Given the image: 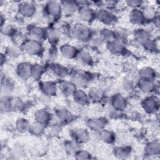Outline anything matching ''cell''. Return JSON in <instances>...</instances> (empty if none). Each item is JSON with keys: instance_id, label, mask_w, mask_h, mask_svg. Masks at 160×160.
<instances>
[{"instance_id": "2e32d148", "label": "cell", "mask_w": 160, "mask_h": 160, "mask_svg": "<svg viewBox=\"0 0 160 160\" xmlns=\"http://www.w3.org/2000/svg\"><path fill=\"white\" fill-rule=\"evenodd\" d=\"M136 86L138 89L146 94H152L157 89L155 81L143 79L139 78L136 82Z\"/></svg>"}, {"instance_id": "f546056e", "label": "cell", "mask_w": 160, "mask_h": 160, "mask_svg": "<svg viewBox=\"0 0 160 160\" xmlns=\"http://www.w3.org/2000/svg\"><path fill=\"white\" fill-rule=\"evenodd\" d=\"M26 107L25 102L18 97L9 96V111H22Z\"/></svg>"}, {"instance_id": "6da1fadb", "label": "cell", "mask_w": 160, "mask_h": 160, "mask_svg": "<svg viewBox=\"0 0 160 160\" xmlns=\"http://www.w3.org/2000/svg\"><path fill=\"white\" fill-rule=\"evenodd\" d=\"M94 31L86 24L77 22L71 26L70 36L81 42L88 43Z\"/></svg>"}, {"instance_id": "7bdbcfd3", "label": "cell", "mask_w": 160, "mask_h": 160, "mask_svg": "<svg viewBox=\"0 0 160 160\" xmlns=\"http://www.w3.org/2000/svg\"><path fill=\"white\" fill-rule=\"evenodd\" d=\"M4 54L10 58H15L18 57L21 54L20 49L18 48V47L16 45H11L8 46L6 48V52H4Z\"/></svg>"}, {"instance_id": "277c9868", "label": "cell", "mask_w": 160, "mask_h": 160, "mask_svg": "<svg viewBox=\"0 0 160 160\" xmlns=\"http://www.w3.org/2000/svg\"><path fill=\"white\" fill-rule=\"evenodd\" d=\"M43 10L44 14L49 19H52V20L58 19L62 14L61 1H47L44 4Z\"/></svg>"}, {"instance_id": "f35d334b", "label": "cell", "mask_w": 160, "mask_h": 160, "mask_svg": "<svg viewBox=\"0 0 160 160\" xmlns=\"http://www.w3.org/2000/svg\"><path fill=\"white\" fill-rule=\"evenodd\" d=\"M45 129L46 126L36 121H34L31 123L29 132L34 136H40L44 133Z\"/></svg>"}, {"instance_id": "d6986e66", "label": "cell", "mask_w": 160, "mask_h": 160, "mask_svg": "<svg viewBox=\"0 0 160 160\" xmlns=\"http://www.w3.org/2000/svg\"><path fill=\"white\" fill-rule=\"evenodd\" d=\"M32 64L29 62H21L18 64L16 68L17 76L24 80L28 79L32 76Z\"/></svg>"}, {"instance_id": "ffe728a7", "label": "cell", "mask_w": 160, "mask_h": 160, "mask_svg": "<svg viewBox=\"0 0 160 160\" xmlns=\"http://www.w3.org/2000/svg\"><path fill=\"white\" fill-rule=\"evenodd\" d=\"M79 51L78 48L69 43H64L59 48V54L68 59H75Z\"/></svg>"}, {"instance_id": "8992f818", "label": "cell", "mask_w": 160, "mask_h": 160, "mask_svg": "<svg viewBox=\"0 0 160 160\" xmlns=\"http://www.w3.org/2000/svg\"><path fill=\"white\" fill-rule=\"evenodd\" d=\"M141 107L146 113L156 114L159 109V99L153 95L147 96L141 101Z\"/></svg>"}, {"instance_id": "ee69618b", "label": "cell", "mask_w": 160, "mask_h": 160, "mask_svg": "<svg viewBox=\"0 0 160 160\" xmlns=\"http://www.w3.org/2000/svg\"><path fill=\"white\" fill-rule=\"evenodd\" d=\"M74 157L77 159H90L92 156L88 151L80 149L74 154Z\"/></svg>"}, {"instance_id": "7402d4cb", "label": "cell", "mask_w": 160, "mask_h": 160, "mask_svg": "<svg viewBox=\"0 0 160 160\" xmlns=\"http://www.w3.org/2000/svg\"><path fill=\"white\" fill-rule=\"evenodd\" d=\"M28 33L29 36V38L34 39L41 42L46 40L47 30L42 27L35 25L31 26L28 30Z\"/></svg>"}, {"instance_id": "5bb4252c", "label": "cell", "mask_w": 160, "mask_h": 160, "mask_svg": "<svg viewBox=\"0 0 160 160\" xmlns=\"http://www.w3.org/2000/svg\"><path fill=\"white\" fill-rule=\"evenodd\" d=\"M108 123V119L106 117H95L89 118L86 121V126L90 131H101L105 129Z\"/></svg>"}, {"instance_id": "836d02e7", "label": "cell", "mask_w": 160, "mask_h": 160, "mask_svg": "<svg viewBox=\"0 0 160 160\" xmlns=\"http://www.w3.org/2000/svg\"><path fill=\"white\" fill-rule=\"evenodd\" d=\"M114 41L126 45L128 41V32L122 28H116L113 30Z\"/></svg>"}, {"instance_id": "60d3db41", "label": "cell", "mask_w": 160, "mask_h": 160, "mask_svg": "<svg viewBox=\"0 0 160 160\" xmlns=\"http://www.w3.org/2000/svg\"><path fill=\"white\" fill-rule=\"evenodd\" d=\"M64 149L69 154H74L78 150H79L80 148V144L75 142L72 140L67 141L64 142Z\"/></svg>"}, {"instance_id": "d6a6232c", "label": "cell", "mask_w": 160, "mask_h": 160, "mask_svg": "<svg viewBox=\"0 0 160 160\" xmlns=\"http://www.w3.org/2000/svg\"><path fill=\"white\" fill-rule=\"evenodd\" d=\"M132 148L128 145L116 146L114 148L113 153L116 157L119 159H126L131 154Z\"/></svg>"}, {"instance_id": "52a82bcc", "label": "cell", "mask_w": 160, "mask_h": 160, "mask_svg": "<svg viewBox=\"0 0 160 160\" xmlns=\"http://www.w3.org/2000/svg\"><path fill=\"white\" fill-rule=\"evenodd\" d=\"M71 140L81 145L89 140V131L83 128H74L69 131Z\"/></svg>"}, {"instance_id": "30bf717a", "label": "cell", "mask_w": 160, "mask_h": 160, "mask_svg": "<svg viewBox=\"0 0 160 160\" xmlns=\"http://www.w3.org/2000/svg\"><path fill=\"white\" fill-rule=\"evenodd\" d=\"M46 69L49 70L51 74L60 79H64L71 74L68 68L56 62L49 63L46 66Z\"/></svg>"}, {"instance_id": "e575fe53", "label": "cell", "mask_w": 160, "mask_h": 160, "mask_svg": "<svg viewBox=\"0 0 160 160\" xmlns=\"http://www.w3.org/2000/svg\"><path fill=\"white\" fill-rule=\"evenodd\" d=\"M14 89V85L13 82L8 78H2L1 86V96H11Z\"/></svg>"}, {"instance_id": "4fadbf2b", "label": "cell", "mask_w": 160, "mask_h": 160, "mask_svg": "<svg viewBox=\"0 0 160 160\" xmlns=\"http://www.w3.org/2000/svg\"><path fill=\"white\" fill-rule=\"evenodd\" d=\"M110 106L112 108L123 112L128 107V100L124 96L117 93L112 96L109 99Z\"/></svg>"}, {"instance_id": "7a4b0ae2", "label": "cell", "mask_w": 160, "mask_h": 160, "mask_svg": "<svg viewBox=\"0 0 160 160\" xmlns=\"http://www.w3.org/2000/svg\"><path fill=\"white\" fill-rule=\"evenodd\" d=\"M95 74L87 71L78 70L71 75V81L77 88L84 89L94 79Z\"/></svg>"}, {"instance_id": "ac0fdd59", "label": "cell", "mask_w": 160, "mask_h": 160, "mask_svg": "<svg viewBox=\"0 0 160 160\" xmlns=\"http://www.w3.org/2000/svg\"><path fill=\"white\" fill-rule=\"evenodd\" d=\"M88 94L91 102L101 104L106 101V97L104 91L99 87H91L89 88Z\"/></svg>"}, {"instance_id": "f6af8a7d", "label": "cell", "mask_w": 160, "mask_h": 160, "mask_svg": "<svg viewBox=\"0 0 160 160\" xmlns=\"http://www.w3.org/2000/svg\"><path fill=\"white\" fill-rule=\"evenodd\" d=\"M122 86L123 89L126 92H131L133 91L134 88H136V83H134L132 80L129 79H125L122 84Z\"/></svg>"}, {"instance_id": "4316f807", "label": "cell", "mask_w": 160, "mask_h": 160, "mask_svg": "<svg viewBox=\"0 0 160 160\" xmlns=\"http://www.w3.org/2000/svg\"><path fill=\"white\" fill-rule=\"evenodd\" d=\"M160 146L158 140H151L144 148V154L148 156H155L159 154Z\"/></svg>"}, {"instance_id": "9c48e42d", "label": "cell", "mask_w": 160, "mask_h": 160, "mask_svg": "<svg viewBox=\"0 0 160 160\" xmlns=\"http://www.w3.org/2000/svg\"><path fill=\"white\" fill-rule=\"evenodd\" d=\"M54 116L58 122L62 125H66L72 122L74 118V115L67 108L64 107H58L54 110Z\"/></svg>"}, {"instance_id": "f1b7e54d", "label": "cell", "mask_w": 160, "mask_h": 160, "mask_svg": "<svg viewBox=\"0 0 160 160\" xmlns=\"http://www.w3.org/2000/svg\"><path fill=\"white\" fill-rule=\"evenodd\" d=\"M141 9L142 12L146 22L154 21L156 19L158 13L154 7L150 5H143Z\"/></svg>"}, {"instance_id": "4dcf8cb0", "label": "cell", "mask_w": 160, "mask_h": 160, "mask_svg": "<svg viewBox=\"0 0 160 160\" xmlns=\"http://www.w3.org/2000/svg\"><path fill=\"white\" fill-rule=\"evenodd\" d=\"M62 12L66 14H72L78 12L79 7L77 1H61Z\"/></svg>"}, {"instance_id": "1f68e13d", "label": "cell", "mask_w": 160, "mask_h": 160, "mask_svg": "<svg viewBox=\"0 0 160 160\" xmlns=\"http://www.w3.org/2000/svg\"><path fill=\"white\" fill-rule=\"evenodd\" d=\"M139 78L148 80L155 81L156 79V71L149 66H145L142 68L138 72Z\"/></svg>"}, {"instance_id": "7dc6e473", "label": "cell", "mask_w": 160, "mask_h": 160, "mask_svg": "<svg viewBox=\"0 0 160 160\" xmlns=\"http://www.w3.org/2000/svg\"><path fill=\"white\" fill-rule=\"evenodd\" d=\"M126 6L129 7L132 9H140L143 6L144 2L142 1H137V0H129L126 1L124 2Z\"/></svg>"}, {"instance_id": "e0dca14e", "label": "cell", "mask_w": 160, "mask_h": 160, "mask_svg": "<svg viewBox=\"0 0 160 160\" xmlns=\"http://www.w3.org/2000/svg\"><path fill=\"white\" fill-rule=\"evenodd\" d=\"M79 19L86 23H91L96 19V11L92 9L91 6L81 7L78 11Z\"/></svg>"}, {"instance_id": "5b68a950", "label": "cell", "mask_w": 160, "mask_h": 160, "mask_svg": "<svg viewBox=\"0 0 160 160\" xmlns=\"http://www.w3.org/2000/svg\"><path fill=\"white\" fill-rule=\"evenodd\" d=\"M96 19L106 26H111L116 24L118 18L110 9L102 8L96 11Z\"/></svg>"}, {"instance_id": "8fae6325", "label": "cell", "mask_w": 160, "mask_h": 160, "mask_svg": "<svg viewBox=\"0 0 160 160\" xmlns=\"http://www.w3.org/2000/svg\"><path fill=\"white\" fill-rule=\"evenodd\" d=\"M39 87L42 94L49 98L56 96L58 91V84L52 81H42L39 82Z\"/></svg>"}, {"instance_id": "b9f144b4", "label": "cell", "mask_w": 160, "mask_h": 160, "mask_svg": "<svg viewBox=\"0 0 160 160\" xmlns=\"http://www.w3.org/2000/svg\"><path fill=\"white\" fill-rule=\"evenodd\" d=\"M1 32L4 36L8 37H14L18 35V31L16 27L12 25H4L1 28Z\"/></svg>"}, {"instance_id": "ab89813d", "label": "cell", "mask_w": 160, "mask_h": 160, "mask_svg": "<svg viewBox=\"0 0 160 160\" xmlns=\"http://www.w3.org/2000/svg\"><path fill=\"white\" fill-rule=\"evenodd\" d=\"M98 33L103 42H105L107 43V42L114 41L113 31L111 29H109V28H104L101 29L98 32Z\"/></svg>"}, {"instance_id": "7c38bea8", "label": "cell", "mask_w": 160, "mask_h": 160, "mask_svg": "<svg viewBox=\"0 0 160 160\" xmlns=\"http://www.w3.org/2000/svg\"><path fill=\"white\" fill-rule=\"evenodd\" d=\"M133 38L135 42L144 47L152 38L150 32L144 28H138L133 31Z\"/></svg>"}, {"instance_id": "d4e9b609", "label": "cell", "mask_w": 160, "mask_h": 160, "mask_svg": "<svg viewBox=\"0 0 160 160\" xmlns=\"http://www.w3.org/2000/svg\"><path fill=\"white\" fill-rule=\"evenodd\" d=\"M75 60L79 64L88 67L92 66L94 62L93 57L90 52L84 49H79Z\"/></svg>"}, {"instance_id": "cb8c5ba5", "label": "cell", "mask_w": 160, "mask_h": 160, "mask_svg": "<svg viewBox=\"0 0 160 160\" xmlns=\"http://www.w3.org/2000/svg\"><path fill=\"white\" fill-rule=\"evenodd\" d=\"M107 49L112 54L116 56H125L128 54V49L126 45L116 41H112L106 43Z\"/></svg>"}, {"instance_id": "3957f363", "label": "cell", "mask_w": 160, "mask_h": 160, "mask_svg": "<svg viewBox=\"0 0 160 160\" xmlns=\"http://www.w3.org/2000/svg\"><path fill=\"white\" fill-rule=\"evenodd\" d=\"M22 49L28 54L34 56H41L44 52L42 42L28 38L22 41Z\"/></svg>"}, {"instance_id": "83f0119b", "label": "cell", "mask_w": 160, "mask_h": 160, "mask_svg": "<svg viewBox=\"0 0 160 160\" xmlns=\"http://www.w3.org/2000/svg\"><path fill=\"white\" fill-rule=\"evenodd\" d=\"M129 19L132 24L135 25L141 26L145 24L146 22L141 8L131 9L129 12Z\"/></svg>"}, {"instance_id": "603a6c76", "label": "cell", "mask_w": 160, "mask_h": 160, "mask_svg": "<svg viewBox=\"0 0 160 160\" xmlns=\"http://www.w3.org/2000/svg\"><path fill=\"white\" fill-rule=\"evenodd\" d=\"M46 40L48 41L49 44L52 47H57L61 36V32L58 28L49 27L46 29Z\"/></svg>"}, {"instance_id": "44dd1931", "label": "cell", "mask_w": 160, "mask_h": 160, "mask_svg": "<svg viewBox=\"0 0 160 160\" xmlns=\"http://www.w3.org/2000/svg\"><path fill=\"white\" fill-rule=\"evenodd\" d=\"M74 102L81 106H85L91 102L90 98L87 92L84 89L77 88L71 96Z\"/></svg>"}, {"instance_id": "ba28073f", "label": "cell", "mask_w": 160, "mask_h": 160, "mask_svg": "<svg viewBox=\"0 0 160 160\" xmlns=\"http://www.w3.org/2000/svg\"><path fill=\"white\" fill-rule=\"evenodd\" d=\"M17 10L21 16L24 18H31L36 14L37 8L32 2L23 1L18 4Z\"/></svg>"}, {"instance_id": "8d00e7d4", "label": "cell", "mask_w": 160, "mask_h": 160, "mask_svg": "<svg viewBox=\"0 0 160 160\" xmlns=\"http://www.w3.org/2000/svg\"><path fill=\"white\" fill-rule=\"evenodd\" d=\"M30 125L31 123L29 122V121L23 118H18L15 122L16 129L21 133L29 132Z\"/></svg>"}, {"instance_id": "bcb514c9", "label": "cell", "mask_w": 160, "mask_h": 160, "mask_svg": "<svg viewBox=\"0 0 160 160\" xmlns=\"http://www.w3.org/2000/svg\"><path fill=\"white\" fill-rule=\"evenodd\" d=\"M49 129V134L52 136H57L62 129V124L60 123H57L54 124H50Z\"/></svg>"}, {"instance_id": "d590c367", "label": "cell", "mask_w": 160, "mask_h": 160, "mask_svg": "<svg viewBox=\"0 0 160 160\" xmlns=\"http://www.w3.org/2000/svg\"><path fill=\"white\" fill-rule=\"evenodd\" d=\"M100 141L109 144H113L116 139V134L111 131L108 129H102L99 131Z\"/></svg>"}, {"instance_id": "9a60e30c", "label": "cell", "mask_w": 160, "mask_h": 160, "mask_svg": "<svg viewBox=\"0 0 160 160\" xmlns=\"http://www.w3.org/2000/svg\"><path fill=\"white\" fill-rule=\"evenodd\" d=\"M52 116V114L46 108L37 109L34 113V121L39 122L46 126L50 124Z\"/></svg>"}, {"instance_id": "74e56055", "label": "cell", "mask_w": 160, "mask_h": 160, "mask_svg": "<svg viewBox=\"0 0 160 160\" xmlns=\"http://www.w3.org/2000/svg\"><path fill=\"white\" fill-rule=\"evenodd\" d=\"M46 66H42L39 64H32L31 78L36 81L41 80L44 73L46 72Z\"/></svg>"}, {"instance_id": "484cf974", "label": "cell", "mask_w": 160, "mask_h": 160, "mask_svg": "<svg viewBox=\"0 0 160 160\" xmlns=\"http://www.w3.org/2000/svg\"><path fill=\"white\" fill-rule=\"evenodd\" d=\"M58 86V90L64 96H72L75 90L77 89L76 86L70 81H61Z\"/></svg>"}, {"instance_id": "c3c4849f", "label": "cell", "mask_w": 160, "mask_h": 160, "mask_svg": "<svg viewBox=\"0 0 160 160\" xmlns=\"http://www.w3.org/2000/svg\"><path fill=\"white\" fill-rule=\"evenodd\" d=\"M107 110H108V112H107L108 116L111 118H120L123 114V112L118 111L111 106Z\"/></svg>"}]
</instances>
